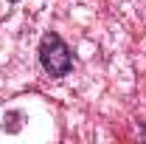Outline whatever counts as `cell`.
<instances>
[{
    "instance_id": "cell-1",
    "label": "cell",
    "mask_w": 146,
    "mask_h": 144,
    "mask_svg": "<svg viewBox=\"0 0 146 144\" xmlns=\"http://www.w3.org/2000/svg\"><path fill=\"white\" fill-rule=\"evenodd\" d=\"M39 65H42V71L48 76H54V79H62V76L70 73V68H73L70 48H68V42L56 31H48L42 37V42H39Z\"/></svg>"
},
{
    "instance_id": "cell-2",
    "label": "cell",
    "mask_w": 146,
    "mask_h": 144,
    "mask_svg": "<svg viewBox=\"0 0 146 144\" xmlns=\"http://www.w3.org/2000/svg\"><path fill=\"white\" fill-rule=\"evenodd\" d=\"M141 136H143V139H146V124H143V127H141Z\"/></svg>"
}]
</instances>
